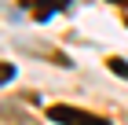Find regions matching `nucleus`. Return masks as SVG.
I'll list each match as a JSON object with an SVG mask.
<instances>
[{
    "instance_id": "obj_4",
    "label": "nucleus",
    "mask_w": 128,
    "mask_h": 125,
    "mask_svg": "<svg viewBox=\"0 0 128 125\" xmlns=\"http://www.w3.org/2000/svg\"><path fill=\"white\" fill-rule=\"evenodd\" d=\"M106 4H121V8H128V0H106Z\"/></svg>"
},
{
    "instance_id": "obj_2",
    "label": "nucleus",
    "mask_w": 128,
    "mask_h": 125,
    "mask_svg": "<svg viewBox=\"0 0 128 125\" xmlns=\"http://www.w3.org/2000/svg\"><path fill=\"white\" fill-rule=\"evenodd\" d=\"M62 8H66V0H37L33 19H37V22H44V19H51L55 11H62Z\"/></svg>"
},
{
    "instance_id": "obj_1",
    "label": "nucleus",
    "mask_w": 128,
    "mask_h": 125,
    "mask_svg": "<svg viewBox=\"0 0 128 125\" xmlns=\"http://www.w3.org/2000/svg\"><path fill=\"white\" fill-rule=\"evenodd\" d=\"M48 118L51 121H59V125H110L106 118H99V114H88V110H77V107H48Z\"/></svg>"
},
{
    "instance_id": "obj_3",
    "label": "nucleus",
    "mask_w": 128,
    "mask_h": 125,
    "mask_svg": "<svg viewBox=\"0 0 128 125\" xmlns=\"http://www.w3.org/2000/svg\"><path fill=\"white\" fill-rule=\"evenodd\" d=\"M106 66L114 70L117 77H124V81H128V63H124V59H106Z\"/></svg>"
}]
</instances>
